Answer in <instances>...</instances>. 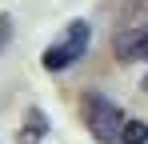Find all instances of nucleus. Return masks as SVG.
<instances>
[{"mask_svg":"<svg viewBox=\"0 0 148 144\" xmlns=\"http://www.w3.org/2000/svg\"><path fill=\"white\" fill-rule=\"evenodd\" d=\"M112 52H116V60H124V64L148 60V24H136V28H124V32H116Z\"/></svg>","mask_w":148,"mask_h":144,"instance_id":"3","label":"nucleus"},{"mask_svg":"<svg viewBox=\"0 0 148 144\" xmlns=\"http://www.w3.org/2000/svg\"><path fill=\"white\" fill-rule=\"evenodd\" d=\"M88 40H92V28H88V20H72L56 40H52L48 48H44V56H40V64L48 72H64L72 68L76 60L88 52Z\"/></svg>","mask_w":148,"mask_h":144,"instance_id":"1","label":"nucleus"},{"mask_svg":"<svg viewBox=\"0 0 148 144\" xmlns=\"http://www.w3.org/2000/svg\"><path fill=\"white\" fill-rule=\"evenodd\" d=\"M44 132H48V120H44L40 108H32L28 120H24V128H20V136H16V144H40V140H44Z\"/></svg>","mask_w":148,"mask_h":144,"instance_id":"4","label":"nucleus"},{"mask_svg":"<svg viewBox=\"0 0 148 144\" xmlns=\"http://www.w3.org/2000/svg\"><path fill=\"white\" fill-rule=\"evenodd\" d=\"M84 124L100 144H116L120 128H124V112H120V104L104 100L100 92H88L84 96Z\"/></svg>","mask_w":148,"mask_h":144,"instance_id":"2","label":"nucleus"},{"mask_svg":"<svg viewBox=\"0 0 148 144\" xmlns=\"http://www.w3.org/2000/svg\"><path fill=\"white\" fill-rule=\"evenodd\" d=\"M8 40H12V16H0V52L8 48Z\"/></svg>","mask_w":148,"mask_h":144,"instance_id":"6","label":"nucleus"},{"mask_svg":"<svg viewBox=\"0 0 148 144\" xmlns=\"http://www.w3.org/2000/svg\"><path fill=\"white\" fill-rule=\"evenodd\" d=\"M120 144H148V124H144V120H124Z\"/></svg>","mask_w":148,"mask_h":144,"instance_id":"5","label":"nucleus"},{"mask_svg":"<svg viewBox=\"0 0 148 144\" xmlns=\"http://www.w3.org/2000/svg\"><path fill=\"white\" fill-rule=\"evenodd\" d=\"M144 92H148V76H144Z\"/></svg>","mask_w":148,"mask_h":144,"instance_id":"8","label":"nucleus"},{"mask_svg":"<svg viewBox=\"0 0 148 144\" xmlns=\"http://www.w3.org/2000/svg\"><path fill=\"white\" fill-rule=\"evenodd\" d=\"M132 8H140V12H148V0H132Z\"/></svg>","mask_w":148,"mask_h":144,"instance_id":"7","label":"nucleus"}]
</instances>
